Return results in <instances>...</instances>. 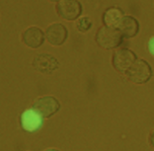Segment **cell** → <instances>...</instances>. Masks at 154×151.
I'll return each mask as SVG.
<instances>
[{
	"instance_id": "6da1fadb",
	"label": "cell",
	"mask_w": 154,
	"mask_h": 151,
	"mask_svg": "<svg viewBox=\"0 0 154 151\" xmlns=\"http://www.w3.org/2000/svg\"><path fill=\"white\" fill-rule=\"evenodd\" d=\"M95 39L98 46L106 50H111L119 47L123 43L124 37L117 28L104 25L97 30Z\"/></svg>"
},
{
	"instance_id": "7a4b0ae2",
	"label": "cell",
	"mask_w": 154,
	"mask_h": 151,
	"mask_svg": "<svg viewBox=\"0 0 154 151\" xmlns=\"http://www.w3.org/2000/svg\"><path fill=\"white\" fill-rule=\"evenodd\" d=\"M125 75L131 82L142 85L151 80L152 76V69L147 61L143 59H137L125 72Z\"/></svg>"
},
{
	"instance_id": "3957f363",
	"label": "cell",
	"mask_w": 154,
	"mask_h": 151,
	"mask_svg": "<svg viewBox=\"0 0 154 151\" xmlns=\"http://www.w3.org/2000/svg\"><path fill=\"white\" fill-rule=\"evenodd\" d=\"M137 60L136 54L128 48L116 50L112 57L113 67L119 72H126Z\"/></svg>"
},
{
	"instance_id": "277c9868",
	"label": "cell",
	"mask_w": 154,
	"mask_h": 151,
	"mask_svg": "<svg viewBox=\"0 0 154 151\" xmlns=\"http://www.w3.org/2000/svg\"><path fill=\"white\" fill-rule=\"evenodd\" d=\"M56 8L59 15L68 21L76 20L82 13V5L80 2L77 0L60 1L58 2Z\"/></svg>"
},
{
	"instance_id": "5b68a950",
	"label": "cell",
	"mask_w": 154,
	"mask_h": 151,
	"mask_svg": "<svg viewBox=\"0 0 154 151\" xmlns=\"http://www.w3.org/2000/svg\"><path fill=\"white\" fill-rule=\"evenodd\" d=\"M42 116L34 109L26 110L21 115L22 128L27 132H34L40 130L43 124Z\"/></svg>"
},
{
	"instance_id": "8992f818",
	"label": "cell",
	"mask_w": 154,
	"mask_h": 151,
	"mask_svg": "<svg viewBox=\"0 0 154 151\" xmlns=\"http://www.w3.org/2000/svg\"><path fill=\"white\" fill-rule=\"evenodd\" d=\"M60 108V102L51 96H46L38 99V101L33 104V109L37 111L42 117L50 118L54 115Z\"/></svg>"
},
{
	"instance_id": "52a82bcc",
	"label": "cell",
	"mask_w": 154,
	"mask_h": 151,
	"mask_svg": "<svg viewBox=\"0 0 154 151\" xmlns=\"http://www.w3.org/2000/svg\"><path fill=\"white\" fill-rule=\"evenodd\" d=\"M32 63L37 71L45 74L51 73L59 67L58 60L51 54H48V53L38 54L33 59Z\"/></svg>"
},
{
	"instance_id": "ba28073f",
	"label": "cell",
	"mask_w": 154,
	"mask_h": 151,
	"mask_svg": "<svg viewBox=\"0 0 154 151\" xmlns=\"http://www.w3.org/2000/svg\"><path fill=\"white\" fill-rule=\"evenodd\" d=\"M117 30L124 38H134L140 31V24L135 17L132 15H124L117 26Z\"/></svg>"
},
{
	"instance_id": "9c48e42d",
	"label": "cell",
	"mask_w": 154,
	"mask_h": 151,
	"mask_svg": "<svg viewBox=\"0 0 154 151\" xmlns=\"http://www.w3.org/2000/svg\"><path fill=\"white\" fill-rule=\"evenodd\" d=\"M46 37L51 44L61 45L68 38V30L63 24L56 23L47 28Z\"/></svg>"
},
{
	"instance_id": "30bf717a",
	"label": "cell",
	"mask_w": 154,
	"mask_h": 151,
	"mask_svg": "<svg viewBox=\"0 0 154 151\" xmlns=\"http://www.w3.org/2000/svg\"><path fill=\"white\" fill-rule=\"evenodd\" d=\"M23 40L26 45L32 48H37L43 43L44 34L40 28L32 26L28 28L23 33Z\"/></svg>"
},
{
	"instance_id": "8fae6325",
	"label": "cell",
	"mask_w": 154,
	"mask_h": 151,
	"mask_svg": "<svg viewBox=\"0 0 154 151\" xmlns=\"http://www.w3.org/2000/svg\"><path fill=\"white\" fill-rule=\"evenodd\" d=\"M124 17V12L117 6L107 8L103 14V23L105 26L117 28L120 21Z\"/></svg>"
},
{
	"instance_id": "7c38bea8",
	"label": "cell",
	"mask_w": 154,
	"mask_h": 151,
	"mask_svg": "<svg viewBox=\"0 0 154 151\" xmlns=\"http://www.w3.org/2000/svg\"><path fill=\"white\" fill-rule=\"evenodd\" d=\"M92 26V20L88 16H83L79 18L77 22V28L79 32H88Z\"/></svg>"
},
{
	"instance_id": "4fadbf2b",
	"label": "cell",
	"mask_w": 154,
	"mask_h": 151,
	"mask_svg": "<svg viewBox=\"0 0 154 151\" xmlns=\"http://www.w3.org/2000/svg\"><path fill=\"white\" fill-rule=\"evenodd\" d=\"M147 48H148L150 54L154 57V35L149 39V41L147 43Z\"/></svg>"
},
{
	"instance_id": "5bb4252c",
	"label": "cell",
	"mask_w": 154,
	"mask_h": 151,
	"mask_svg": "<svg viewBox=\"0 0 154 151\" xmlns=\"http://www.w3.org/2000/svg\"><path fill=\"white\" fill-rule=\"evenodd\" d=\"M149 143H150V145L154 149V130H152V133L150 134V137H149Z\"/></svg>"
},
{
	"instance_id": "9a60e30c",
	"label": "cell",
	"mask_w": 154,
	"mask_h": 151,
	"mask_svg": "<svg viewBox=\"0 0 154 151\" xmlns=\"http://www.w3.org/2000/svg\"><path fill=\"white\" fill-rule=\"evenodd\" d=\"M45 151H60L58 150V149H47V150Z\"/></svg>"
}]
</instances>
